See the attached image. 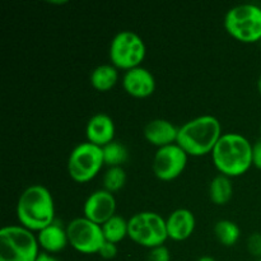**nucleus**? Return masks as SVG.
I'll use <instances>...</instances> for the list:
<instances>
[{"label": "nucleus", "mask_w": 261, "mask_h": 261, "mask_svg": "<svg viewBox=\"0 0 261 261\" xmlns=\"http://www.w3.org/2000/svg\"><path fill=\"white\" fill-rule=\"evenodd\" d=\"M212 160L221 175L239 177L252 166V144L244 135L227 133L217 143L212 152Z\"/></svg>", "instance_id": "1"}, {"label": "nucleus", "mask_w": 261, "mask_h": 261, "mask_svg": "<svg viewBox=\"0 0 261 261\" xmlns=\"http://www.w3.org/2000/svg\"><path fill=\"white\" fill-rule=\"evenodd\" d=\"M20 226L40 232L55 222V204L50 191L42 185H32L20 194L17 203Z\"/></svg>", "instance_id": "2"}, {"label": "nucleus", "mask_w": 261, "mask_h": 261, "mask_svg": "<svg viewBox=\"0 0 261 261\" xmlns=\"http://www.w3.org/2000/svg\"><path fill=\"white\" fill-rule=\"evenodd\" d=\"M222 135L219 120L212 115H204L178 127L176 144L180 145L188 155L203 157L212 154Z\"/></svg>", "instance_id": "3"}, {"label": "nucleus", "mask_w": 261, "mask_h": 261, "mask_svg": "<svg viewBox=\"0 0 261 261\" xmlns=\"http://www.w3.org/2000/svg\"><path fill=\"white\" fill-rule=\"evenodd\" d=\"M37 236L23 226L0 229V261H35L40 255Z\"/></svg>", "instance_id": "4"}, {"label": "nucleus", "mask_w": 261, "mask_h": 261, "mask_svg": "<svg viewBox=\"0 0 261 261\" xmlns=\"http://www.w3.org/2000/svg\"><path fill=\"white\" fill-rule=\"evenodd\" d=\"M224 28L229 36L242 43L261 41V8L240 4L231 8L224 17Z\"/></svg>", "instance_id": "5"}, {"label": "nucleus", "mask_w": 261, "mask_h": 261, "mask_svg": "<svg viewBox=\"0 0 261 261\" xmlns=\"http://www.w3.org/2000/svg\"><path fill=\"white\" fill-rule=\"evenodd\" d=\"M129 237L135 244L148 249L162 246L168 239L166 219L154 212H140L127 221Z\"/></svg>", "instance_id": "6"}, {"label": "nucleus", "mask_w": 261, "mask_h": 261, "mask_svg": "<svg viewBox=\"0 0 261 261\" xmlns=\"http://www.w3.org/2000/svg\"><path fill=\"white\" fill-rule=\"evenodd\" d=\"M147 55V47L137 33L132 31H121L117 33L110 45L111 65L121 70H132L138 68Z\"/></svg>", "instance_id": "7"}, {"label": "nucleus", "mask_w": 261, "mask_h": 261, "mask_svg": "<svg viewBox=\"0 0 261 261\" xmlns=\"http://www.w3.org/2000/svg\"><path fill=\"white\" fill-rule=\"evenodd\" d=\"M103 165L101 147L88 142L81 143L69 155L68 172L71 180L78 184H86L98 175Z\"/></svg>", "instance_id": "8"}, {"label": "nucleus", "mask_w": 261, "mask_h": 261, "mask_svg": "<svg viewBox=\"0 0 261 261\" xmlns=\"http://www.w3.org/2000/svg\"><path fill=\"white\" fill-rule=\"evenodd\" d=\"M69 245L81 254H98L102 245L106 242L102 227L87 219L86 217L75 218L66 226Z\"/></svg>", "instance_id": "9"}, {"label": "nucleus", "mask_w": 261, "mask_h": 261, "mask_svg": "<svg viewBox=\"0 0 261 261\" xmlns=\"http://www.w3.org/2000/svg\"><path fill=\"white\" fill-rule=\"evenodd\" d=\"M188 157L185 150L178 144L158 148L153 158V173L161 181L175 180L186 168Z\"/></svg>", "instance_id": "10"}, {"label": "nucleus", "mask_w": 261, "mask_h": 261, "mask_svg": "<svg viewBox=\"0 0 261 261\" xmlns=\"http://www.w3.org/2000/svg\"><path fill=\"white\" fill-rule=\"evenodd\" d=\"M116 212V199L114 194L106 190H97L87 198L83 206L84 217L93 223L102 226Z\"/></svg>", "instance_id": "11"}, {"label": "nucleus", "mask_w": 261, "mask_h": 261, "mask_svg": "<svg viewBox=\"0 0 261 261\" xmlns=\"http://www.w3.org/2000/svg\"><path fill=\"white\" fill-rule=\"evenodd\" d=\"M122 87L129 96L134 98H147L155 91V79L148 69L138 66L125 71Z\"/></svg>", "instance_id": "12"}, {"label": "nucleus", "mask_w": 261, "mask_h": 261, "mask_svg": "<svg viewBox=\"0 0 261 261\" xmlns=\"http://www.w3.org/2000/svg\"><path fill=\"white\" fill-rule=\"evenodd\" d=\"M86 137L88 143L103 148L114 142L115 124L114 120L106 114H96L89 119L86 126Z\"/></svg>", "instance_id": "13"}, {"label": "nucleus", "mask_w": 261, "mask_h": 261, "mask_svg": "<svg viewBox=\"0 0 261 261\" xmlns=\"http://www.w3.org/2000/svg\"><path fill=\"white\" fill-rule=\"evenodd\" d=\"M196 221L193 212L189 209H176L166 219L168 239L173 241H185L195 231Z\"/></svg>", "instance_id": "14"}, {"label": "nucleus", "mask_w": 261, "mask_h": 261, "mask_svg": "<svg viewBox=\"0 0 261 261\" xmlns=\"http://www.w3.org/2000/svg\"><path fill=\"white\" fill-rule=\"evenodd\" d=\"M144 138L148 143L158 148L176 144L178 127L165 119H155L144 126Z\"/></svg>", "instance_id": "15"}, {"label": "nucleus", "mask_w": 261, "mask_h": 261, "mask_svg": "<svg viewBox=\"0 0 261 261\" xmlns=\"http://www.w3.org/2000/svg\"><path fill=\"white\" fill-rule=\"evenodd\" d=\"M37 241L43 252L58 254L63 251L69 244L66 228H64L59 222H54L37 233Z\"/></svg>", "instance_id": "16"}, {"label": "nucleus", "mask_w": 261, "mask_h": 261, "mask_svg": "<svg viewBox=\"0 0 261 261\" xmlns=\"http://www.w3.org/2000/svg\"><path fill=\"white\" fill-rule=\"evenodd\" d=\"M89 81L96 91L109 92L116 86L117 81H119V73L114 65L105 64V65H99L92 70Z\"/></svg>", "instance_id": "17"}, {"label": "nucleus", "mask_w": 261, "mask_h": 261, "mask_svg": "<svg viewBox=\"0 0 261 261\" xmlns=\"http://www.w3.org/2000/svg\"><path fill=\"white\" fill-rule=\"evenodd\" d=\"M233 196V185L231 177L218 175L209 185V198L216 205H226Z\"/></svg>", "instance_id": "18"}, {"label": "nucleus", "mask_w": 261, "mask_h": 261, "mask_svg": "<svg viewBox=\"0 0 261 261\" xmlns=\"http://www.w3.org/2000/svg\"><path fill=\"white\" fill-rule=\"evenodd\" d=\"M101 227L105 240L107 242H112L115 245L121 242L125 237H127V233H129V224H127V221L122 218V217L116 216V214L112 218H110L106 223L102 224Z\"/></svg>", "instance_id": "19"}, {"label": "nucleus", "mask_w": 261, "mask_h": 261, "mask_svg": "<svg viewBox=\"0 0 261 261\" xmlns=\"http://www.w3.org/2000/svg\"><path fill=\"white\" fill-rule=\"evenodd\" d=\"M214 236L218 240L219 244L226 247H231L239 242L241 231L234 222L222 219V221L217 222L214 226Z\"/></svg>", "instance_id": "20"}, {"label": "nucleus", "mask_w": 261, "mask_h": 261, "mask_svg": "<svg viewBox=\"0 0 261 261\" xmlns=\"http://www.w3.org/2000/svg\"><path fill=\"white\" fill-rule=\"evenodd\" d=\"M102 153H103V162L105 165L110 167H121L125 162L127 161L129 153H127L126 147L121 144L120 142L109 143L102 148Z\"/></svg>", "instance_id": "21"}, {"label": "nucleus", "mask_w": 261, "mask_h": 261, "mask_svg": "<svg viewBox=\"0 0 261 261\" xmlns=\"http://www.w3.org/2000/svg\"><path fill=\"white\" fill-rule=\"evenodd\" d=\"M126 184V173L122 167H110L103 175V190L114 194Z\"/></svg>", "instance_id": "22"}, {"label": "nucleus", "mask_w": 261, "mask_h": 261, "mask_svg": "<svg viewBox=\"0 0 261 261\" xmlns=\"http://www.w3.org/2000/svg\"><path fill=\"white\" fill-rule=\"evenodd\" d=\"M247 250L256 259H261V233L255 232L247 239Z\"/></svg>", "instance_id": "23"}, {"label": "nucleus", "mask_w": 261, "mask_h": 261, "mask_svg": "<svg viewBox=\"0 0 261 261\" xmlns=\"http://www.w3.org/2000/svg\"><path fill=\"white\" fill-rule=\"evenodd\" d=\"M147 261H171V254L166 246H158L150 249Z\"/></svg>", "instance_id": "24"}, {"label": "nucleus", "mask_w": 261, "mask_h": 261, "mask_svg": "<svg viewBox=\"0 0 261 261\" xmlns=\"http://www.w3.org/2000/svg\"><path fill=\"white\" fill-rule=\"evenodd\" d=\"M98 255L102 257V259H106V260H111L114 257H116L117 255V246L112 242H105L102 245L101 250L98 251Z\"/></svg>", "instance_id": "25"}, {"label": "nucleus", "mask_w": 261, "mask_h": 261, "mask_svg": "<svg viewBox=\"0 0 261 261\" xmlns=\"http://www.w3.org/2000/svg\"><path fill=\"white\" fill-rule=\"evenodd\" d=\"M252 166L261 171V139L252 144Z\"/></svg>", "instance_id": "26"}, {"label": "nucleus", "mask_w": 261, "mask_h": 261, "mask_svg": "<svg viewBox=\"0 0 261 261\" xmlns=\"http://www.w3.org/2000/svg\"><path fill=\"white\" fill-rule=\"evenodd\" d=\"M35 261H59L55 256H53L51 254H47V252H40V255L37 256V259Z\"/></svg>", "instance_id": "27"}, {"label": "nucleus", "mask_w": 261, "mask_h": 261, "mask_svg": "<svg viewBox=\"0 0 261 261\" xmlns=\"http://www.w3.org/2000/svg\"><path fill=\"white\" fill-rule=\"evenodd\" d=\"M198 261H217V260L213 259L212 256H201Z\"/></svg>", "instance_id": "28"}, {"label": "nucleus", "mask_w": 261, "mask_h": 261, "mask_svg": "<svg viewBox=\"0 0 261 261\" xmlns=\"http://www.w3.org/2000/svg\"><path fill=\"white\" fill-rule=\"evenodd\" d=\"M257 91H259V93L261 94V75L259 76V79H257Z\"/></svg>", "instance_id": "29"}, {"label": "nucleus", "mask_w": 261, "mask_h": 261, "mask_svg": "<svg viewBox=\"0 0 261 261\" xmlns=\"http://www.w3.org/2000/svg\"><path fill=\"white\" fill-rule=\"evenodd\" d=\"M260 134H261V124H260Z\"/></svg>", "instance_id": "30"}, {"label": "nucleus", "mask_w": 261, "mask_h": 261, "mask_svg": "<svg viewBox=\"0 0 261 261\" xmlns=\"http://www.w3.org/2000/svg\"><path fill=\"white\" fill-rule=\"evenodd\" d=\"M256 261H261V259H257V260H256Z\"/></svg>", "instance_id": "31"}]
</instances>
